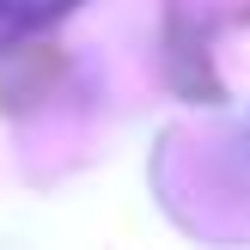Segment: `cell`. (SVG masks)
<instances>
[{
    "instance_id": "cell-1",
    "label": "cell",
    "mask_w": 250,
    "mask_h": 250,
    "mask_svg": "<svg viewBox=\"0 0 250 250\" xmlns=\"http://www.w3.org/2000/svg\"><path fill=\"white\" fill-rule=\"evenodd\" d=\"M73 0H0V43H12V37H31L37 24L61 19Z\"/></svg>"
}]
</instances>
